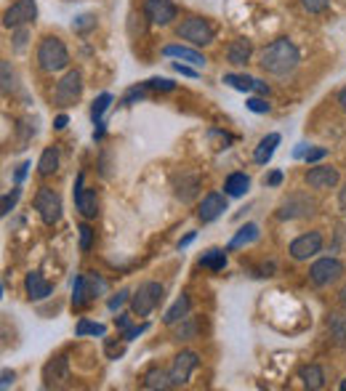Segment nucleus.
I'll return each mask as SVG.
<instances>
[{
    "label": "nucleus",
    "mask_w": 346,
    "mask_h": 391,
    "mask_svg": "<svg viewBox=\"0 0 346 391\" xmlns=\"http://www.w3.org/2000/svg\"><path fill=\"white\" fill-rule=\"evenodd\" d=\"M328 327L330 336L336 338V343H346V314H330L328 317Z\"/></svg>",
    "instance_id": "obj_31"
},
{
    "label": "nucleus",
    "mask_w": 346,
    "mask_h": 391,
    "mask_svg": "<svg viewBox=\"0 0 346 391\" xmlns=\"http://www.w3.org/2000/svg\"><path fill=\"white\" fill-rule=\"evenodd\" d=\"M37 17V3L35 0H17L6 8L3 14V27H27L30 21H35Z\"/></svg>",
    "instance_id": "obj_8"
},
{
    "label": "nucleus",
    "mask_w": 346,
    "mask_h": 391,
    "mask_svg": "<svg viewBox=\"0 0 346 391\" xmlns=\"http://www.w3.org/2000/svg\"><path fill=\"white\" fill-rule=\"evenodd\" d=\"M69 64V51L67 46L59 37H43L37 46V67L43 72H62Z\"/></svg>",
    "instance_id": "obj_2"
},
{
    "label": "nucleus",
    "mask_w": 346,
    "mask_h": 391,
    "mask_svg": "<svg viewBox=\"0 0 346 391\" xmlns=\"http://www.w3.org/2000/svg\"><path fill=\"white\" fill-rule=\"evenodd\" d=\"M163 285L160 282H141L138 290L131 295V311L136 314V317H147V314H152L157 307H160V301H163Z\"/></svg>",
    "instance_id": "obj_3"
},
{
    "label": "nucleus",
    "mask_w": 346,
    "mask_h": 391,
    "mask_svg": "<svg viewBox=\"0 0 346 391\" xmlns=\"http://www.w3.org/2000/svg\"><path fill=\"white\" fill-rule=\"evenodd\" d=\"M11 383H14V373H11V370H3V381H0V386H3V389H8Z\"/></svg>",
    "instance_id": "obj_52"
},
{
    "label": "nucleus",
    "mask_w": 346,
    "mask_h": 391,
    "mask_svg": "<svg viewBox=\"0 0 346 391\" xmlns=\"http://www.w3.org/2000/svg\"><path fill=\"white\" fill-rule=\"evenodd\" d=\"M277 144H280V134H269V136H264L259 141V147H256V152H253V160H256L259 165H266V163L272 160V154H275Z\"/></svg>",
    "instance_id": "obj_21"
},
{
    "label": "nucleus",
    "mask_w": 346,
    "mask_h": 391,
    "mask_svg": "<svg viewBox=\"0 0 346 391\" xmlns=\"http://www.w3.org/2000/svg\"><path fill=\"white\" fill-rule=\"evenodd\" d=\"M72 27H75L78 33H83V30H88V27H93V19H91V17H80V21H75Z\"/></svg>",
    "instance_id": "obj_48"
},
{
    "label": "nucleus",
    "mask_w": 346,
    "mask_h": 391,
    "mask_svg": "<svg viewBox=\"0 0 346 391\" xmlns=\"http://www.w3.org/2000/svg\"><path fill=\"white\" fill-rule=\"evenodd\" d=\"M163 56L179 59V62H190L192 67H206V56L200 51H194V48H187V46H165Z\"/></svg>",
    "instance_id": "obj_18"
},
{
    "label": "nucleus",
    "mask_w": 346,
    "mask_h": 391,
    "mask_svg": "<svg viewBox=\"0 0 346 391\" xmlns=\"http://www.w3.org/2000/svg\"><path fill=\"white\" fill-rule=\"evenodd\" d=\"M251 53H253V43H251L248 37H237V40H232L229 48H226V62L235 64V67H242V64L251 62Z\"/></svg>",
    "instance_id": "obj_17"
},
{
    "label": "nucleus",
    "mask_w": 346,
    "mask_h": 391,
    "mask_svg": "<svg viewBox=\"0 0 346 391\" xmlns=\"http://www.w3.org/2000/svg\"><path fill=\"white\" fill-rule=\"evenodd\" d=\"M78 232H80V251L88 253V251H91V245H93V229H91L88 224H83Z\"/></svg>",
    "instance_id": "obj_36"
},
{
    "label": "nucleus",
    "mask_w": 346,
    "mask_h": 391,
    "mask_svg": "<svg viewBox=\"0 0 346 391\" xmlns=\"http://www.w3.org/2000/svg\"><path fill=\"white\" fill-rule=\"evenodd\" d=\"M256 237H259V226H256V224H245L240 232L232 237V242H229V251H237V248H242V245L253 242Z\"/></svg>",
    "instance_id": "obj_28"
},
{
    "label": "nucleus",
    "mask_w": 346,
    "mask_h": 391,
    "mask_svg": "<svg viewBox=\"0 0 346 391\" xmlns=\"http://www.w3.org/2000/svg\"><path fill=\"white\" fill-rule=\"evenodd\" d=\"M104 352H107V357L109 359H118V357H122L125 354V343H118V340H107L104 343Z\"/></svg>",
    "instance_id": "obj_37"
},
{
    "label": "nucleus",
    "mask_w": 346,
    "mask_h": 391,
    "mask_svg": "<svg viewBox=\"0 0 346 391\" xmlns=\"http://www.w3.org/2000/svg\"><path fill=\"white\" fill-rule=\"evenodd\" d=\"M24 43H27V27H21V30L17 33V37H14V46H17L19 51L24 48Z\"/></svg>",
    "instance_id": "obj_49"
},
{
    "label": "nucleus",
    "mask_w": 346,
    "mask_h": 391,
    "mask_svg": "<svg viewBox=\"0 0 346 391\" xmlns=\"http://www.w3.org/2000/svg\"><path fill=\"white\" fill-rule=\"evenodd\" d=\"M224 83L235 91H242V93H251L256 88V80L248 78V75H224Z\"/></svg>",
    "instance_id": "obj_32"
},
{
    "label": "nucleus",
    "mask_w": 346,
    "mask_h": 391,
    "mask_svg": "<svg viewBox=\"0 0 346 391\" xmlns=\"http://www.w3.org/2000/svg\"><path fill=\"white\" fill-rule=\"evenodd\" d=\"M190 295H181V298H176L173 301V307L165 311V317H163V322L165 325H179L184 317H190Z\"/></svg>",
    "instance_id": "obj_22"
},
{
    "label": "nucleus",
    "mask_w": 346,
    "mask_h": 391,
    "mask_svg": "<svg viewBox=\"0 0 346 391\" xmlns=\"http://www.w3.org/2000/svg\"><path fill=\"white\" fill-rule=\"evenodd\" d=\"M301 6H304L309 14H322L330 6V0H301Z\"/></svg>",
    "instance_id": "obj_40"
},
{
    "label": "nucleus",
    "mask_w": 346,
    "mask_h": 391,
    "mask_svg": "<svg viewBox=\"0 0 346 391\" xmlns=\"http://www.w3.org/2000/svg\"><path fill=\"white\" fill-rule=\"evenodd\" d=\"M109 104H112V93H102V96L93 102V107H91V120H93V125L102 122L104 112L109 109Z\"/></svg>",
    "instance_id": "obj_34"
},
{
    "label": "nucleus",
    "mask_w": 346,
    "mask_h": 391,
    "mask_svg": "<svg viewBox=\"0 0 346 391\" xmlns=\"http://www.w3.org/2000/svg\"><path fill=\"white\" fill-rule=\"evenodd\" d=\"M67 115H59V118L53 120V128H56V131H64V128H67Z\"/></svg>",
    "instance_id": "obj_53"
},
{
    "label": "nucleus",
    "mask_w": 346,
    "mask_h": 391,
    "mask_svg": "<svg viewBox=\"0 0 346 391\" xmlns=\"http://www.w3.org/2000/svg\"><path fill=\"white\" fill-rule=\"evenodd\" d=\"M298 378L304 381L307 389H322V386H325V373H322L320 365H307V367H301V370H298Z\"/></svg>",
    "instance_id": "obj_23"
},
{
    "label": "nucleus",
    "mask_w": 346,
    "mask_h": 391,
    "mask_svg": "<svg viewBox=\"0 0 346 391\" xmlns=\"http://www.w3.org/2000/svg\"><path fill=\"white\" fill-rule=\"evenodd\" d=\"M200 365V357L194 352H181L179 357L173 359L171 370H168V381L171 386H184L190 381V375L194 373V367Z\"/></svg>",
    "instance_id": "obj_10"
},
{
    "label": "nucleus",
    "mask_w": 346,
    "mask_h": 391,
    "mask_svg": "<svg viewBox=\"0 0 346 391\" xmlns=\"http://www.w3.org/2000/svg\"><path fill=\"white\" fill-rule=\"evenodd\" d=\"M131 317H136V314H134V311H131V314H120V317L115 320V325H118L120 330H128V327H131Z\"/></svg>",
    "instance_id": "obj_47"
},
{
    "label": "nucleus",
    "mask_w": 346,
    "mask_h": 391,
    "mask_svg": "<svg viewBox=\"0 0 346 391\" xmlns=\"http://www.w3.org/2000/svg\"><path fill=\"white\" fill-rule=\"evenodd\" d=\"M256 93H269V85L266 83H261V80H256V88H253Z\"/></svg>",
    "instance_id": "obj_55"
},
{
    "label": "nucleus",
    "mask_w": 346,
    "mask_h": 391,
    "mask_svg": "<svg viewBox=\"0 0 346 391\" xmlns=\"http://www.w3.org/2000/svg\"><path fill=\"white\" fill-rule=\"evenodd\" d=\"M86 304H91V295H88L86 274H80V277H75V288H72V307L83 309Z\"/></svg>",
    "instance_id": "obj_29"
},
{
    "label": "nucleus",
    "mask_w": 346,
    "mask_h": 391,
    "mask_svg": "<svg viewBox=\"0 0 346 391\" xmlns=\"http://www.w3.org/2000/svg\"><path fill=\"white\" fill-rule=\"evenodd\" d=\"M338 203H341V208L346 210V187H344V192H341V200H338Z\"/></svg>",
    "instance_id": "obj_59"
},
{
    "label": "nucleus",
    "mask_w": 346,
    "mask_h": 391,
    "mask_svg": "<svg viewBox=\"0 0 346 391\" xmlns=\"http://www.w3.org/2000/svg\"><path fill=\"white\" fill-rule=\"evenodd\" d=\"M314 208H317V203L311 200L309 194H291L288 200H282L280 203V208H277V219L280 221H293V219H304V216H311L314 213Z\"/></svg>",
    "instance_id": "obj_5"
},
{
    "label": "nucleus",
    "mask_w": 346,
    "mask_h": 391,
    "mask_svg": "<svg viewBox=\"0 0 346 391\" xmlns=\"http://www.w3.org/2000/svg\"><path fill=\"white\" fill-rule=\"evenodd\" d=\"M224 210H226V194H221V192H210V194L203 197V203H200V208H197V219H200L203 224H210V221H216Z\"/></svg>",
    "instance_id": "obj_14"
},
{
    "label": "nucleus",
    "mask_w": 346,
    "mask_h": 391,
    "mask_svg": "<svg viewBox=\"0 0 346 391\" xmlns=\"http://www.w3.org/2000/svg\"><path fill=\"white\" fill-rule=\"evenodd\" d=\"M0 72H3V93H8L11 88H14V72H11V64L3 59V64H0Z\"/></svg>",
    "instance_id": "obj_38"
},
{
    "label": "nucleus",
    "mask_w": 346,
    "mask_h": 391,
    "mask_svg": "<svg viewBox=\"0 0 346 391\" xmlns=\"http://www.w3.org/2000/svg\"><path fill=\"white\" fill-rule=\"evenodd\" d=\"M192 239H194V232H190V235H187V237L181 239V242H179V248H187V245H190Z\"/></svg>",
    "instance_id": "obj_57"
},
{
    "label": "nucleus",
    "mask_w": 346,
    "mask_h": 391,
    "mask_svg": "<svg viewBox=\"0 0 346 391\" xmlns=\"http://www.w3.org/2000/svg\"><path fill=\"white\" fill-rule=\"evenodd\" d=\"M298 62H301V53H298L293 40H288V37H277L275 43H269V46L261 51L259 64L266 75L285 78V75L295 72Z\"/></svg>",
    "instance_id": "obj_1"
},
{
    "label": "nucleus",
    "mask_w": 346,
    "mask_h": 391,
    "mask_svg": "<svg viewBox=\"0 0 346 391\" xmlns=\"http://www.w3.org/2000/svg\"><path fill=\"white\" fill-rule=\"evenodd\" d=\"M338 170L333 165H314V168L307 170V184L311 189H333L338 184Z\"/></svg>",
    "instance_id": "obj_15"
},
{
    "label": "nucleus",
    "mask_w": 346,
    "mask_h": 391,
    "mask_svg": "<svg viewBox=\"0 0 346 391\" xmlns=\"http://www.w3.org/2000/svg\"><path fill=\"white\" fill-rule=\"evenodd\" d=\"M24 288H27V298H30V301H43V298H48V295L53 293V285L40 272L27 274Z\"/></svg>",
    "instance_id": "obj_16"
},
{
    "label": "nucleus",
    "mask_w": 346,
    "mask_h": 391,
    "mask_svg": "<svg viewBox=\"0 0 346 391\" xmlns=\"http://www.w3.org/2000/svg\"><path fill=\"white\" fill-rule=\"evenodd\" d=\"M128 298H131V293H128V290H120L118 295H112V298H109V304H107V307H109V311H118Z\"/></svg>",
    "instance_id": "obj_42"
},
{
    "label": "nucleus",
    "mask_w": 346,
    "mask_h": 391,
    "mask_svg": "<svg viewBox=\"0 0 346 391\" xmlns=\"http://www.w3.org/2000/svg\"><path fill=\"white\" fill-rule=\"evenodd\" d=\"M43 378H46V383H48V386H53V383H67V381H69V362H67V357L51 359V362L46 365V370H43Z\"/></svg>",
    "instance_id": "obj_19"
},
{
    "label": "nucleus",
    "mask_w": 346,
    "mask_h": 391,
    "mask_svg": "<svg viewBox=\"0 0 346 391\" xmlns=\"http://www.w3.org/2000/svg\"><path fill=\"white\" fill-rule=\"evenodd\" d=\"M197 333H200V322H197L194 317H184L181 325L173 330V338L176 340H194L197 338Z\"/></svg>",
    "instance_id": "obj_27"
},
{
    "label": "nucleus",
    "mask_w": 346,
    "mask_h": 391,
    "mask_svg": "<svg viewBox=\"0 0 346 391\" xmlns=\"http://www.w3.org/2000/svg\"><path fill=\"white\" fill-rule=\"evenodd\" d=\"M266 184H269V187H280V184H282V173H280V170H275V173H269V179H266Z\"/></svg>",
    "instance_id": "obj_51"
},
{
    "label": "nucleus",
    "mask_w": 346,
    "mask_h": 391,
    "mask_svg": "<svg viewBox=\"0 0 346 391\" xmlns=\"http://www.w3.org/2000/svg\"><path fill=\"white\" fill-rule=\"evenodd\" d=\"M83 93V75L78 69H69L67 75L56 83V91H53V99L59 107H72V104L80 99Z\"/></svg>",
    "instance_id": "obj_6"
},
{
    "label": "nucleus",
    "mask_w": 346,
    "mask_h": 391,
    "mask_svg": "<svg viewBox=\"0 0 346 391\" xmlns=\"http://www.w3.org/2000/svg\"><path fill=\"white\" fill-rule=\"evenodd\" d=\"M251 187V179L245 173H232L224 181V194L226 197H242Z\"/></svg>",
    "instance_id": "obj_24"
},
{
    "label": "nucleus",
    "mask_w": 346,
    "mask_h": 391,
    "mask_svg": "<svg viewBox=\"0 0 346 391\" xmlns=\"http://www.w3.org/2000/svg\"><path fill=\"white\" fill-rule=\"evenodd\" d=\"M171 381H168V373L160 370V367H152L149 373L144 375V389H168Z\"/></svg>",
    "instance_id": "obj_30"
},
{
    "label": "nucleus",
    "mask_w": 346,
    "mask_h": 391,
    "mask_svg": "<svg viewBox=\"0 0 346 391\" xmlns=\"http://www.w3.org/2000/svg\"><path fill=\"white\" fill-rule=\"evenodd\" d=\"M75 333H78L80 338H83V336H104V333H107V327H104V325H99V322H88V320H80Z\"/></svg>",
    "instance_id": "obj_35"
},
{
    "label": "nucleus",
    "mask_w": 346,
    "mask_h": 391,
    "mask_svg": "<svg viewBox=\"0 0 346 391\" xmlns=\"http://www.w3.org/2000/svg\"><path fill=\"white\" fill-rule=\"evenodd\" d=\"M75 205H78L83 219H96L99 216V197H96L93 189L83 187V173L78 176V184H75Z\"/></svg>",
    "instance_id": "obj_12"
},
{
    "label": "nucleus",
    "mask_w": 346,
    "mask_h": 391,
    "mask_svg": "<svg viewBox=\"0 0 346 391\" xmlns=\"http://www.w3.org/2000/svg\"><path fill=\"white\" fill-rule=\"evenodd\" d=\"M341 274H344V264H341L338 258H320V261L311 264L309 280L317 288H325L330 282H336Z\"/></svg>",
    "instance_id": "obj_9"
},
{
    "label": "nucleus",
    "mask_w": 346,
    "mask_h": 391,
    "mask_svg": "<svg viewBox=\"0 0 346 391\" xmlns=\"http://www.w3.org/2000/svg\"><path fill=\"white\" fill-rule=\"evenodd\" d=\"M197 192H200V176H181L176 181V197L181 203H192L197 197Z\"/></svg>",
    "instance_id": "obj_20"
},
{
    "label": "nucleus",
    "mask_w": 346,
    "mask_h": 391,
    "mask_svg": "<svg viewBox=\"0 0 346 391\" xmlns=\"http://www.w3.org/2000/svg\"><path fill=\"white\" fill-rule=\"evenodd\" d=\"M176 35H179L181 40L192 43V46H210V43H213V37H216L213 27H210L203 17L184 19V21L176 27Z\"/></svg>",
    "instance_id": "obj_4"
},
{
    "label": "nucleus",
    "mask_w": 346,
    "mask_h": 391,
    "mask_svg": "<svg viewBox=\"0 0 346 391\" xmlns=\"http://www.w3.org/2000/svg\"><path fill=\"white\" fill-rule=\"evenodd\" d=\"M147 88L149 91H173L176 88V83L173 80H165V78H152V80H147Z\"/></svg>",
    "instance_id": "obj_39"
},
{
    "label": "nucleus",
    "mask_w": 346,
    "mask_h": 391,
    "mask_svg": "<svg viewBox=\"0 0 346 391\" xmlns=\"http://www.w3.org/2000/svg\"><path fill=\"white\" fill-rule=\"evenodd\" d=\"M86 285H88V295H91V301H93V298H99L102 293H107V280L96 272L86 274Z\"/></svg>",
    "instance_id": "obj_33"
},
{
    "label": "nucleus",
    "mask_w": 346,
    "mask_h": 391,
    "mask_svg": "<svg viewBox=\"0 0 346 391\" xmlns=\"http://www.w3.org/2000/svg\"><path fill=\"white\" fill-rule=\"evenodd\" d=\"M27 168H30V163H21V165L17 168V173H14V181H17V184H21V181H24V176H27Z\"/></svg>",
    "instance_id": "obj_50"
},
{
    "label": "nucleus",
    "mask_w": 346,
    "mask_h": 391,
    "mask_svg": "<svg viewBox=\"0 0 346 391\" xmlns=\"http://www.w3.org/2000/svg\"><path fill=\"white\" fill-rule=\"evenodd\" d=\"M147 327H149V325H147V322H141V325H131L128 330H122V340H134V338H138L141 333H147Z\"/></svg>",
    "instance_id": "obj_41"
},
{
    "label": "nucleus",
    "mask_w": 346,
    "mask_h": 391,
    "mask_svg": "<svg viewBox=\"0 0 346 391\" xmlns=\"http://www.w3.org/2000/svg\"><path fill=\"white\" fill-rule=\"evenodd\" d=\"M338 301H341V307L346 309V285L341 288V293H338Z\"/></svg>",
    "instance_id": "obj_58"
},
{
    "label": "nucleus",
    "mask_w": 346,
    "mask_h": 391,
    "mask_svg": "<svg viewBox=\"0 0 346 391\" xmlns=\"http://www.w3.org/2000/svg\"><path fill=\"white\" fill-rule=\"evenodd\" d=\"M19 194H21V192H19V187H17L14 192H11V194H6V197H3V213H11V208L17 205Z\"/></svg>",
    "instance_id": "obj_44"
},
{
    "label": "nucleus",
    "mask_w": 346,
    "mask_h": 391,
    "mask_svg": "<svg viewBox=\"0 0 346 391\" xmlns=\"http://www.w3.org/2000/svg\"><path fill=\"white\" fill-rule=\"evenodd\" d=\"M173 69L179 72V75H184V78H197V69H192V67H187V64H173Z\"/></svg>",
    "instance_id": "obj_46"
},
{
    "label": "nucleus",
    "mask_w": 346,
    "mask_h": 391,
    "mask_svg": "<svg viewBox=\"0 0 346 391\" xmlns=\"http://www.w3.org/2000/svg\"><path fill=\"white\" fill-rule=\"evenodd\" d=\"M325 154H328V149H322V147H317V149H309V152H307V157H304V160H307L309 165H314V163H320V160H322Z\"/></svg>",
    "instance_id": "obj_45"
},
{
    "label": "nucleus",
    "mask_w": 346,
    "mask_h": 391,
    "mask_svg": "<svg viewBox=\"0 0 346 391\" xmlns=\"http://www.w3.org/2000/svg\"><path fill=\"white\" fill-rule=\"evenodd\" d=\"M200 266H206L210 272H221L226 266V251H219V248H210L208 253H203L200 258Z\"/></svg>",
    "instance_id": "obj_26"
},
{
    "label": "nucleus",
    "mask_w": 346,
    "mask_h": 391,
    "mask_svg": "<svg viewBox=\"0 0 346 391\" xmlns=\"http://www.w3.org/2000/svg\"><path fill=\"white\" fill-rule=\"evenodd\" d=\"M341 391H346V378H344V383H341Z\"/></svg>",
    "instance_id": "obj_60"
},
{
    "label": "nucleus",
    "mask_w": 346,
    "mask_h": 391,
    "mask_svg": "<svg viewBox=\"0 0 346 391\" xmlns=\"http://www.w3.org/2000/svg\"><path fill=\"white\" fill-rule=\"evenodd\" d=\"M59 170V149L56 147H48L46 152L40 154V160H37V173L40 176H51Z\"/></svg>",
    "instance_id": "obj_25"
},
{
    "label": "nucleus",
    "mask_w": 346,
    "mask_h": 391,
    "mask_svg": "<svg viewBox=\"0 0 346 391\" xmlns=\"http://www.w3.org/2000/svg\"><path fill=\"white\" fill-rule=\"evenodd\" d=\"M288 251H291V255H293L295 261H307V258H311V255H317L322 251V235L320 232H307V235L295 237Z\"/></svg>",
    "instance_id": "obj_11"
},
{
    "label": "nucleus",
    "mask_w": 346,
    "mask_h": 391,
    "mask_svg": "<svg viewBox=\"0 0 346 391\" xmlns=\"http://www.w3.org/2000/svg\"><path fill=\"white\" fill-rule=\"evenodd\" d=\"M176 6H173L171 0H147L144 3V17L149 19L152 24L157 27H165V24H171L173 19H176Z\"/></svg>",
    "instance_id": "obj_13"
},
{
    "label": "nucleus",
    "mask_w": 346,
    "mask_h": 391,
    "mask_svg": "<svg viewBox=\"0 0 346 391\" xmlns=\"http://www.w3.org/2000/svg\"><path fill=\"white\" fill-rule=\"evenodd\" d=\"M35 210L40 213L43 224L53 226V224H59V219H62V197L53 189L43 187L35 194Z\"/></svg>",
    "instance_id": "obj_7"
},
{
    "label": "nucleus",
    "mask_w": 346,
    "mask_h": 391,
    "mask_svg": "<svg viewBox=\"0 0 346 391\" xmlns=\"http://www.w3.org/2000/svg\"><path fill=\"white\" fill-rule=\"evenodd\" d=\"M248 109L256 112V115H266L269 112V104L264 102V99H248Z\"/></svg>",
    "instance_id": "obj_43"
},
{
    "label": "nucleus",
    "mask_w": 346,
    "mask_h": 391,
    "mask_svg": "<svg viewBox=\"0 0 346 391\" xmlns=\"http://www.w3.org/2000/svg\"><path fill=\"white\" fill-rule=\"evenodd\" d=\"M307 152H309V149H307V144H298V147L293 149V157H307Z\"/></svg>",
    "instance_id": "obj_54"
},
{
    "label": "nucleus",
    "mask_w": 346,
    "mask_h": 391,
    "mask_svg": "<svg viewBox=\"0 0 346 391\" xmlns=\"http://www.w3.org/2000/svg\"><path fill=\"white\" fill-rule=\"evenodd\" d=\"M338 104H341V109L346 112V85L341 88V91H338Z\"/></svg>",
    "instance_id": "obj_56"
}]
</instances>
